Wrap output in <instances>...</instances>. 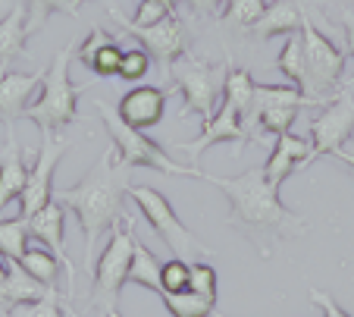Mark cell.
<instances>
[{"mask_svg":"<svg viewBox=\"0 0 354 317\" xmlns=\"http://www.w3.org/2000/svg\"><path fill=\"white\" fill-rule=\"evenodd\" d=\"M254 75L245 66L226 69V82H223V101H229L241 114V123H248L251 116V104H254Z\"/></svg>","mask_w":354,"mask_h":317,"instance_id":"cell-22","label":"cell"},{"mask_svg":"<svg viewBox=\"0 0 354 317\" xmlns=\"http://www.w3.org/2000/svg\"><path fill=\"white\" fill-rule=\"evenodd\" d=\"M188 270L192 261L185 257H169L160 267V292H185L188 289Z\"/></svg>","mask_w":354,"mask_h":317,"instance_id":"cell-30","label":"cell"},{"mask_svg":"<svg viewBox=\"0 0 354 317\" xmlns=\"http://www.w3.org/2000/svg\"><path fill=\"white\" fill-rule=\"evenodd\" d=\"M28 251V220L13 217V220H0V257L22 261Z\"/></svg>","mask_w":354,"mask_h":317,"instance_id":"cell-26","label":"cell"},{"mask_svg":"<svg viewBox=\"0 0 354 317\" xmlns=\"http://www.w3.org/2000/svg\"><path fill=\"white\" fill-rule=\"evenodd\" d=\"M301 22H304V16H301V10L295 7L292 0H273V3H267L261 19L254 22L251 35L257 41H270L276 35H298Z\"/></svg>","mask_w":354,"mask_h":317,"instance_id":"cell-19","label":"cell"},{"mask_svg":"<svg viewBox=\"0 0 354 317\" xmlns=\"http://www.w3.org/2000/svg\"><path fill=\"white\" fill-rule=\"evenodd\" d=\"M276 69H279L282 75L288 79V85L301 88L304 91V54H301V35H288L286 48L279 51V57H276Z\"/></svg>","mask_w":354,"mask_h":317,"instance_id":"cell-27","label":"cell"},{"mask_svg":"<svg viewBox=\"0 0 354 317\" xmlns=\"http://www.w3.org/2000/svg\"><path fill=\"white\" fill-rule=\"evenodd\" d=\"M188 289L198 292V296L216 298V270L204 261H192V270H188Z\"/></svg>","mask_w":354,"mask_h":317,"instance_id":"cell-33","label":"cell"},{"mask_svg":"<svg viewBox=\"0 0 354 317\" xmlns=\"http://www.w3.org/2000/svg\"><path fill=\"white\" fill-rule=\"evenodd\" d=\"M116 114L126 126L138 129H154L163 123V114H167V88H157V85H138L132 91L120 98L116 104Z\"/></svg>","mask_w":354,"mask_h":317,"instance_id":"cell-14","label":"cell"},{"mask_svg":"<svg viewBox=\"0 0 354 317\" xmlns=\"http://www.w3.org/2000/svg\"><path fill=\"white\" fill-rule=\"evenodd\" d=\"M26 179L28 170L22 163V148L16 142V129L7 126V142L0 145V210H3V204L19 201Z\"/></svg>","mask_w":354,"mask_h":317,"instance_id":"cell-18","label":"cell"},{"mask_svg":"<svg viewBox=\"0 0 354 317\" xmlns=\"http://www.w3.org/2000/svg\"><path fill=\"white\" fill-rule=\"evenodd\" d=\"M185 3L198 16H223V7H226V0H185Z\"/></svg>","mask_w":354,"mask_h":317,"instance_id":"cell-36","label":"cell"},{"mask_svg":"<svg viewBox=\"0 0 354 317\" xmlns=\"http://www.w3.org/2000/svg\"><path fill=\"white\" fill-rule=\"evenodd\" d=\"M263 10H267V0H226V7H223V19L232 22L235 28L251 32L254 22L263 16Z\"/></svg>","mask_w":354,"mask_h":317,"instance_id":"cell-29","label":"cell"},{"mask_svg":"<svg viewBox=\"0 0 354 317\" xmlns=\"http://www.w3.org/2000/svg\"><path fill=\"white\" fill-rule=\"evenodd\" d=\"M63 317H79V314H75V308H69V305H63Z\"/></svg>","mask_w":354,"mask_h":317,"instance_id":"cell-39","label":"cell"},{"mask_svg":"<svg viewBox=\"0 0 354 317\" xmlns=\"http://www.w3.org/2000/svg\"><path fill=\"white\" fill-rule=\"evenodd\" d=\"M339 22H342V28H345V48H348V54L354 57V10H345Z\"/></svg>","mask_w":354,"mask_h":317,"instance_id":"cell-37","label":"cell"},{"mask_svg":"<svg viewBox=\"0 0 354 317\" xmlns=\"http://www.w3.org/2000/svg\"><path fill=\"white\" fill-rule=\"evenodd\" d=\"M26 0H16L3 19H0V69H7L26 54Z\"/></svg>","mask_w":354,"mask_h":317,"instance_id":"cell-20","label":"cell"},{"mask_svg":"<svg viewBox=\"0 0 354 317\" xmlns=\"http://www.w3.org/2000/svg\"><path fill=\"white\" fill-rule=\"evenodd\" d=\"M129 179H132V167L116 157L113 142L104 148L91 170L82 176L75 185L54 192V201H60L66 210H73L75 223L82 226L85 236V255H82V267L91 273L94 261H97V245L104 236L126 223V198H129Z\"/></svg>","mask_w":354,"mask_h":317,"instance_id":"cell-1","label":"cell"},{"mask_svg":"<svg viewBox=\"0 0 354 317\" xmlns=\"http://www.w3.org/2000/svg\"><path fill=\"white\" fill-rule=\"evenodd\" d=\"M41 75L44 73H19V69L0 73V123L16 126V120L26 116L28 98L32 91H38Z\"/></svg>","mask_w":354,"mask_h":317,"instance_id":"cell-16","label":"cell"},{"mask_svg":"<svg viewBox=\"0 0 354 317\" xmlns=\"http://www.w3.org/2000/svg\"><path fill=\"white\" fill-rule=\"evenodd\" d=\"M248 138H251V135H248L245 123H241V114L229 101H220V107L214 110V116L201 126L198 138H192V142H176V148L185 151V154L192 157V167H194V163H198V157L204 154L207 148H214V145L235 142V151H241Z\"/></svg>","mask_w":354,"mask_h":317,"instance_id":"cell-12","label":"cell"},{"mask_svg":"<svg viewBox=\"0 0 354 317\" xmlns=\"http://www.w3.org/2000/svg\"><path fill=\"white\" fill-rule=\"evenodd\" d=\"M19 264L28 270V277H35L41 286H47V289H57V277H60V267H63V264L57 261L54 251H47V248H28L26 255H22Z\"/></svg>","mask_w":354,"mask_h":317,"instance_id":"cell-24","label":"cell"},{"mask_svg":"<svg viewBox=\"0 0 354 317\" xmlns=\"http://www.w3.org/2000/svg\"><path fill=\"white\" fill-rule=\"evenodd\" d=\"M310 154H314L310 138H301V135H295V132L276 135V145H273V151H270L267 163H263V179H267L273 189H279L295 170L310 167Z\"/></svg>","mask_w":354,"mask_h":317,"instance_id":"cell-15","label":"cell"},{"mask_svg":"<svg viewBox=\"0 0 354 317\" xmlns=\"http://www.w3.org/2000/svg\"><path fill=\"white\" fill-rule=\"evenodd\" d=\"M298 114H301V107H263V110H257V114H254L251 129H254V123H257V129H261V132L286 135V132H292Z\"/></svg>","mask_w":354,"mask_h":317,"instance_id":"cell-28","label":"cell"},{"mask_svg":"<svg viewBox=\"0 0 354 317\" xmlns=\"http://www.w3.org/2000/svg\"><path fill=\"white\" fill-rule=\"evenodd\" d=\"M129 198L138 204L141 217L151 223V230L167 242V248L173 251V257H194V261H204V255H210V248L188 230L185 223L179 220V214L173 210V204L167 201V195L151 185H129Z\"/></svg>","mask_w":354,"mask_h":317,"instance_id":"cell-6","label":"cell"},{"mask_svg":"<svg viewBox=\"0 0 354 317\" xmlns=\"http://www.w3.org/2000/svg\"><path fill=\"white\" fill-rule=\"evenodd\" d=\"M110 16H113V19L120 22L129 35H132V38H138L141 48L154 57V60H160L167 69H169V63L179 60V57L188 51V32H185V26L179 22V16H167V19H160L157 26H145V28L132 26V22H129L126 16H122L120 10H113V7H110Z\"/></svg>","mask_w":354,"mask_h":317,"instance_id":"cell-11","label":"cell"},{"mask_svg":"<svg viewBox=\"0 0 354 317\" xmlns=\"http://www.w3.org/2000/svg\"><path fill=\"white\" fill-rule=\"evenodd\" d=\"M160 267H163L160 257L147 248L141 239H135V245H132V264H129L126 283L145 286V289H151V292H157V296H160Z\"/></svg>","mask_w":354,"mask_h":317,"instance_id":"cell-21","label":"cell"},{"mask_svg":"<svg viewBox=\"0 0 354 317\" xmlns=\"http://www.w3.org/2000/svg\"><path fill=\"white\" fill-rule=\"evenodd\" d=\"M151 69V54L145 48H129L122 51V60H120V79L126 82H138L147 75Z\"/></svg>","mask_w":354,"mask_h":317,"instance_id":"cell-32","label":"cell"},{"mask_svg":"<svg viewBox=\"0 0 354 317\" xmlns=\"http://www.w3.org/2000/svg\"><path fill=\"white\" fill-rule=\"evenodd\" d=\"M214 317H226V314H220V311H216V314H214Z\"/></svg>","mask_w":354,"mask_h":317,"instance_id":"cell-42","label":"cell"},{"mask_svg":"<svg viewBox=\"0 0 354 317\" xmlns=\"http://www.w3.org/2000/svg\"><path fill=\"white\" fill-rule=\"evenodd\" d=\"M204 183L216 185L226 195L229 201L226 223L232 230H239L263 257L273 255V248L279 242L298 239L308 233L304 217L288 210L279 201V189H273L263 179V167H251L239 176H229V179L204 173Z\"/></svg>","mask_w":354,"mask_h":317,"instance_id":"cell-2","label":"cell"},{"mask_svg":"<svg viewBox=\"0 0 354 317\" xmlns=\"http://www.w3.org/2000/svg\"><path fill=\"white\" fill-rule=\"evenodd\" d=\"M135 220L122 223L110 233V242L104 245V251L97 255L91 270V305L107 314V311L116 308L120 302V289L126 286L129 277V264H132V245H135V233H132Z\"/></svg>","mask_w":354,"mask_h":317,"instance_id":"cell-7","label":"cell"},{"mask_svg":"<svg viewBox=\"0 0 354 317\" xmlns=\"http://www.w3.org/2000/svg\"><path fill=\"white\" fill-rule=\"evenodd\" d=\"M351 135H354V88H345V91H335V98L320 110V116L310 120V145H314L310 163L326 154L333 157Z\"/></svg>","mask_w":354,"mask_h":317,"instance_id":"cell-10","label":"cell"},{"mask_svg":"<svg viewBox=\"0 0 354 317\" xmlns=\"http://www.w3.org/2000/svg\"><path fill=\"white\" fill-rule=\"evenodd\" d=\"M310 305H317V308L323 311V317H351L329 292H323V289H310Z\"/></svg>","mask_w":354,"mask_h":317,"instance_id":"cell-35","label":"cell"},{"mask_svg":"<svg viewBox=\"0 0 354 317\" xmlns=\"http://www.w3.org/2000/svg\"><path fill=\"white\" fill-rule=\"evenodd\" d=\"M94 110L100 114V120H104V126H107V132H110V142H113V148H116V157H120L126 167H132V170L147 167V170H157V173H167V176H192V179H204V170L179 167V163H176L173 157L154 142V138H147L145 132L126 126V123L120 120V114H116V107H110L107 101H100L97 98V101H94Z\"/></svg>","mask_w":354,"mask_h":317,"instance_id":"cell-5","label":"cell"},{"mask_svg":"<svg viewBox=\"0 0 354 317\" xmlns=\"http://www.w3.org/2000/svg\"><path fill=\"white\" fill-rule=\"evenodd\" d=\"M54 13L79 16V3L75 0H26V32H38Z\"/></svg>","mask_w":354,"mask_h":317,"instance_id":"cell-25","label":"cell"},{"mask_svg":"<svg viewBox=\"0 0 354 317\" xmlns=\"http://www.w3.org/2000/svg\"><path fill=\"white\" fill-rule=\"evenodd\" d=\"M79 51V38L66 41L60 51L54 54L50 66L44 69L38 85V98L35 104H28L26 116L41 129V132H63L66 126H73L79 120V95L88 91V85H75L69 79V60Z\"/></svg>","mask_w":354,"mask_h":317,"instance_id":"cell-3","label":"cell"},{"mask_svg":"<svg viewBox=\"0 0 354 317\" xmlns=\"http://www.w3.org/2000/svg\"><path fill=\"white\" fill-rule=\"evenodd\" d=\"M63 230H66V208L60 201H50L38 210V214L28 220V236H35L47 251H54L57 261L66 267V289L75 292V264L73 257L66 255V239H63Z\"/></svg>","mask_w":354,"mask_h":317,"instance_id":"cell-13","label":"cell"},{"mask_svg":"<svg viewBox=\"0 0 354 317\" xmlns=\"http://www.w3.org/2000/svg\"><path fill=\"white\" fill-rule=\"evenodd\" d=\"M75 3H85V0H75Z\"/></svg>","mask_w":354,"mask_h":317,"instance_id":"cell-43","label":"cell"},{"mask_svg":"<svg viewBox=\"0 0 354 317\" xmlns=\"http://www.w3.org/2000/svg\"><path fill=\"white\" fill-rule=\"evenodd\" d=\"M73 148V138H66L63 132H41V148L35 157L32 170H28L26 189L19 195V217L32 220L44 204L54 201V176L60 167L63 154Z\"/></svg>","mask_w":354,"mask_h":317,"instance_id":"cell-9","label":"cell"},{"mask_svg":"<svg viewBox=\"0 0 354 317\" xmlns=\"http://www.w3.org/2000/svg\"><path fill=\"white\" fill-rule=\"evenodd\" d=\"M226 69V63H214L210 57H201L194 51H185L179 60L169 63V75L182 95V116L198 114L204 123L214 116L223 98Z\"/></svg>","mask_w":354,"mask_h":317,"instance_id":"cell-4","label":"cell"},{"mask_svg":"<svg viewBox=\"0 0 354 317\" xmlns=\"http://www.w3.org/2000/svg\"><path fill=\"white\" fill-rule=\"evenodd\" d=\"M104 317H122V314H120V311L113 308V311H107V314H104Z\"/></svg>","mask_w":354,"mask_h":317,"instance_id":"cell-41","label":"cell"},{"mask_svg":"<svg viewBox=\"0 0 354 317\" xmlns=\"http://www.w3.org/2000/svg\"><path fill=\"white\" fill-rule=\"evenodd\" d=\"M333 157H339V161L342 163H348V167H351L354 170V135H351V138H348V142L345 145H342V148L339 151H335V154Z\"/></svg>","mask_w":354,"mask_h":317,"instance_id":"cell-38","label":"cell"},{"mask_svg":"<svg viewBox=\"0 0 354 317\" xmlns=\"http://www.w3.org/2000/svg\"><path fill=\"white\" fill-rule=\"evenodd\" d=\"M167 16H176V13L169 7H163V3H157V0H141L138 10H135V16L129 22L145 28V26H157V22L167 19Z\"/></svg>","mask_w":354,"mask_h":317,"instance_id":"cell-34","label":"cell"},{"mask_svg":"<svg viewBox=\"0 0 354 317\" xmlns=\"http://www.w3.org/2000/svg\"><path fill=\"white\" fill-rule=\"evenodd\" d=\"M79 60L91 69L100 79H110V75H120V60H122V48L116 44L113 35H107L104 28H94L88 32V38L79 44Z\"/></svg>","mask_w":354,"mask_h":317,"instance_id":"cell-17","label":"cell"},{"mask_svg":"<svg viewBox=\"0 0 354 317\" xmlns=\"http://www.w3.org/2000/svg\"><path fill=\"white\" fill-rule=\"evenodd\" d=\"M157 3H163V7H169L176 13V3H173V0H157Z\"/></svg>","mask_w":354,"mask_h":317,"instance_id":"cell-40","label":"cell"},{"mask_svg":"<svg viewBox=\"0 0 354 317\" xmlns=\"http://www.w3.org/2000/svg\"><path fill=\"white\" fill-rule=\"evenodd\" d=\"M7 317H63V305L57 298V292L50 296L38 298V302H22V305H13L7 311Z\"/></svg>","mask_w":354,"mask_h":317,"instance_id":"cell-31","label":"cell"},{"mask_svg":"<svg viewBox=\"0 0 354 317\" xmlns=\"http://www.w3.org/2000/svg\"><path fill=\"white\" fill-rule=\"evenodd\" d=\"M160 302L173 317H214L216 314V298L198 296V292H160Z\"/></svg>","mask_w":354,"mask_h":317,"instance_id":"cell-23","label":"cell"},{"mask_svg":"<svg viewBox=\"0 0 354 317\" xmlns=\"http://www.w3.org/2000/svg\"><path fill=\"white\" fill-rule=\"evenodd\" d=\"M301 54H304V95L320 104H329V91L339 85L345 73V54L304 16L301 22Z\"/></svg>","mask_w":354,"mask_h":317,"instance_id":"cell-8","label":"cell"}]
</instances>
